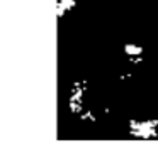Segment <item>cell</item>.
Segmentation results:
<instances>
[{"label":"cell","instance_id":"obj_2","mask_svg":"<svg viewBox=\"0 0 158 152\" xmlns=\"http://www.w3.org/2000/svg\"><path fill=\"white\" fill-rule=\"evenodd\" d=\"M77 0H58V15H63L66 10H70L75 5Z\"/></svg>","mask_w":158,"mask_h":152},{"label":"cell","instance_id":"obj_3","mask_svg":"<svg viewBox=\"0 0 158 152\" xmlns=\"http://www.w3.org/2000/svg\"><path fill=\"white\" fill-rule=\"evenodd\" d=\"M124 51H126V54H129V56H139V54L143 53V49H141L139 46H136V44H127V46L124 47Z\"/></svg>","mask_w":158,"mask_h":152},{"label":"cell","instance_id":"obj_1","mask_svg":"<svg viewBox=\"0 0 158 152\" xmlns=\"http://www.w3.org/2000/svg\"><path fill=\"white\" fill-rule=\"evenodd\" d=\"M134 127H138V130H131V134L139 135V137H151L155 135V127H158V122H138V123H133Z\"/></svg>","mask_w":158,"mask_h":152}]
</instances>
